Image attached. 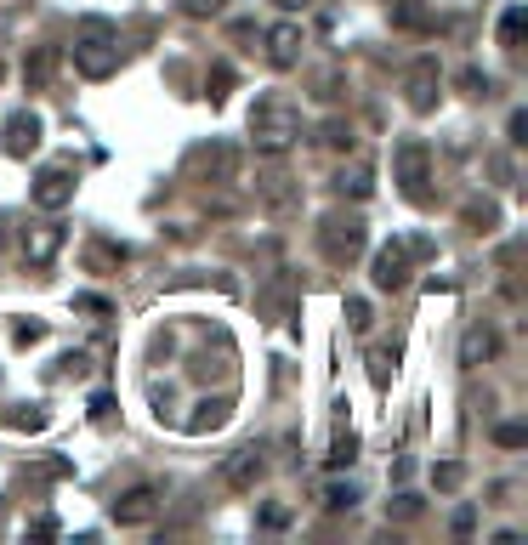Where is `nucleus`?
<instances>
[{
    "mask_svg": "<svg viewBox=\"0 0 528 545\" xmlns=\"http://www.w3.org/2000/svg\"><path fill=\"white\" fill-rule=\"evenodd\" d=\"M250 142H256V154H267V159L290 154L301 142V108L290 103L284 91L256 97V108H250Z\"/></svg>",
    "mask_w": 528,
    "mask_h": 545,
    "instance_id": "nucleus-1",
    "label": "nucleus"
},
{
    "mask_svg": "<svg viewBox=\"0 0 528 545\" xmlns=\"http://www.w3.org/2000/svg\"><path fill=\"white\" fill-rule=\"evenodd\" d=\"M74 69L86 80H108L120 69V35H114L108 18H80V29H74Z\"/></svg>",
    "mask_w": 528,
    "mask_h": 545,
    "instance_id": "nucleus-2",
    "label": "nucleus"
},
{
    "mask_svg": "<svg viewBox=\"0 0 528 545\" xmlns=\"http://www.w3.org/2000/svg\"><path fill=\"white\" fill-rule=\"evenodd\" d=\"M392 182L404 188L409 205H426L432 199V148L421 137H404L398 154H392Z\"/></svg>",
    "mask_w": 528,
    "mask_h": 545,
    "instance_id": "nucleus-3",
    "label": "nucleus"
},
{
    "mask_svg": "<svg viewBox=\"0 0 528 545\" xmlns=\"http://www.w3.org/2000/svg\"><path fill=\"white\" fill-rule=\"evenodd\" d=\"M415 256H426V239H387V245L375 250V262H370L375 290H404Z\"/></svg>",
    "mask_w": 528,
    "mask_h": 545,
    "instance_id": "nucleus-4",
    "label": "nucleus"
},
{
    "mask_svg": "<svg viewBox=\"0 0 528 545\" xmlns=\"http://www.w3.org/2000/svg\"><path fill=\"white\" fill-rule=\"evenodd\" d=\"M318 245H324V256H330L335 267L352 262V256L364 250V222H358V216H330V222L318 228Z\"/></svg>",
    "mask_w": 528,
    "mask_h": 545,
    "instance_id": "nucleus-5",
    "label": "nucleus"
},
{
    "mask_svg": "<svg viewBox=\"0 0 528 545\" xmlns=\"http://www.w3.org/2000/svg\"><path fill=\"white\" fill-rule=\"evenodd\" d=\"M63 239H69V228L57 222V211H46V222H35L29 239H23V262L29 267H52L57 250H63Z\"/></svg>",
    "mask_w": 528,
    "mask_h": 545,
    "instance_id": "nucleus-6",
    "label": "nucleus"
},
{
    "mask_svg": "<svg viewBox=\"0 0 528 545\" xmlns=\"http://www.w3.org/2000/svg\"><path fill=\"white\" fill-rule=\"evenodd\" d=\"M35 205L40 211H69L74 205V171L69 165H46L35 176Z\"/></svg>",
    "mask_w": 528,
    "mask_h": 545,
    "instance_id": "nucleus-7",
    "label": "nucleus"
},
{
    "mask_svg": "<svg viewBox=\"0 0 528 545\" xmlns=\"http://www.w3.org/2000/svg\"><path fill=\"white\" fill-rule=\"evenodd\" d=\"M438 63H432V57H421V63H415V69L404 74V103L415 108V114H432V108H438Z\"/></svg>",
    "mask_w": 528,
    "mask_h": 545,
    "instance_id": "nucleus-8",
    "label": "nucleus"
},
{
    "mask_svg": "<svg viewBox=\"0 0 528 545\" xmlns=\"http://www.w3.org/2000/svg\"><path fill=\"white\" fill-rule=\"evenodd\" d=\"M301 46H307L301 23H273V29H267V57H273V69H296Z\"/></svg>",
    "mask_w": 528,
    "mask_h": 545,
    "instance_id": "nucleus-9",
    "label": "nucleus"
},
{
    "mask_svg": "<svg viewBox=\"0 0 528 545\" xmlns=\"http://www.w3.org/2000/svg\"><path fill=\"white\" fill-rule=\"evenodd\" d=\"M40 148V114L18 108V114H6V154L12 159H29Z\"/></svg>",
    "mask_w": 528,
    "mask_h": 545,
    "instance_id": "nucleus-10",
    "label": "nucleus"
},
{
    "mask_svg": "<svg viewBox=\"0 0 528 545\" xmlns=\"http://www.w3.org/2000/svg\"><path fill=\"white\" fill-rule=\"evenodd\" d=\"M262 472H267L262 449H239V455H228V466H222V483H228V489H256Z\"/></svg>",
    "mask_w": 528,
    "mask_h": 545,
    "instance_id": "nucleus-11",
    "label": "nucleus"
},
{
    "mask_svg": "<svg viewBox=\"0 0 528 545\" xmlns=\"http://www.w3.org/2000/svg\"><path fill=\"white\" fill-rule=\"evenodd\" d=\"M154 489H131V494H120L114 500V523L120 528H142V523H154Z\"/></svg>",
    "mask_w": 528,
    "mask_h": 545,
    "instance_id": "nucleus-12",
    "label": "nucleus"
},
{
    "mask_svg": "<svg viewBox=\"0 0 528 545\" xmlns=\"http://www.w3.org/2000/svg\"><path fill=\"white\" fill-rule=\"evenodd\" d=\"M494 358V335L483 330V324H472V330H466V341H460V364H466V370H477V364H489Z\"/></svg>",
    "mask_w": 528,
    "mask_h": 545,
    "instance_id": "nucleus-13",
    "label": "nucleus"
},
{
    "mask_svg": "<svg viewBox=\"0 0 528 545\" xmlns=\"http://www.w3.org/2000/svg\"><path fill=\"white\" fill-rule=\"evenodd\" d=\"M256 194L267 199V211H290V205H296V188H290V176H256Z\"/></svg>",
    "mask_w": 528,
    "mask_h": 545,
    "instance_id": "nucleus-14",
    "label": "nucleus"
},
{
    "mask_svg": "<svg viewBox=\"0 0 528 545\" xmlns=\"http://www.w3.org/2000/svg\"><path fill=\"white\" fill-rule=\"evenodd\" d=\"M199 165H205V176H211V182H233L239 154H233V148H205V154H199Z\"/></svg>",
    "mask_w": 528,
    "mask_h": 545,
    "instance_id": "nucleus-15",
    "label": "nucleus"
},
{
    "mask_svg": "<svg viewBox=\"0 0 528 545\" xmlns=\"http://www.w3.org/2000/svg\"><path fill=\"white\" fill-rule=\"evenodd\" d=\"M228 421V398H211V404H199V415H188V432H216V426Z\"/></svg>",
    "mask_w": 528,
    "mask_h": 545,
    "instance_id": "nucleus-16",
    "label": "nucleus"
},
{
    "mask_svg": "<svg viewBox=\"0 0 528 545\" xmlns=\"http://www.w3.org/2000/svg\"><path fill=\"white\" fill-rule=\"evenodd\" d=\"M52 69H57V52H52V46H40V52L35 57H29V63H23V80H29V86H46V80H52Z\"/></svg>",
    "mask_w": 528,
    "mask_h": 545,
    "instance_id": "nucleus-17",
    "label": "nucleus"
},
{
    "mask_svg": "<svg viewBox=\"0 0 528 545\" xmlns=\"http://www.w3.org/2000/svg\"><path fill=\"white\" fill-rule=\"evenodd\" d=\"M335 188H341V194H352V199H364L375 188V171H370V165H352V171L335 176Z\"/></svg>",
    "mask_w": 528,
    "mask_h": 545,
    "instance_id": "nucleus-18",
    "label": "nucleus"
},
{
    "mask_svg": "<svg viewBox=\"0 0 528 545\" xmlns=\"http://www.w3.org/2000/svg\"><path fill=\"white\" fill-rule=\"evenodd\" d=\"M523 29H528V12H523V6H511L506 18H500V46H506V52H517Z\"/></svg>",
    "mask_w": 528,
    "mask_h": 545,
    "instance_id": "nucleus-19",
    "label": "nucleus"
},
{
    "mask_svg": "<svg viewBox=\"0 0 528 545\" xmlns=\"http://www.w3.org/2000/svg\"><path fill=\"white\" fill-rule=\"evenodd\" d=\"M392 23H398V29H426V6L421 0H398V6H392Z\"/></svg>",
    "mask_w": 528,
    "mask_h": 545,
    "instance_id": "nucleus-20",
    "label": "nucleus"
},
{
    "mask_svg": "<svg viewBox=\"0 0 528 545\" xmlns=\"http://www.w3.org/2000/svg\"><path fill=\"white\" fill-rule=\"evenodd\" d=\"M324 506L330 511H352L358 506V489H352V483H330V489H324Z\"/></svg>",
    "mask_w": 528,
    "mask_h": 545,
    "instance_id": "nucleus-21",
    "label": "nucleus"
},
{
    "mask_svg": "<svg viewBox=\"0 0 528 545\" xmlns=\"http://www.w3.org/2000/svg\"><path fill=\"white\" fill-rule=\"evenodd\" d=\"M324 142H330V148H352L358 137H352V125H347V120H324Z\"/></svg>",
    "mask_w": 528,
    "mask_h": 545,
    "instance_id": "nucleus-22",
    "label": "nucleus"
},
{
    "mask_svg": "<svg viewBox=\"0 0 528 545\" xmlns=\"http://www.w3.org/2000/svg\"><path fill=\"white\" fill-rule=\"evenodd\" d=\"M347 324H352L358 335L370 330V301H364V296H352V301H347Z\"/></svg>",
    "mask_w": 528,
    "mask_h": 545,
    "instance_id": "nucleus-23",
    "label": "nucleus"
},
{
    "mask_svg": "<svg viewBox=\"0 0 528 545\" xmlns=\"http://www.w3.org/2000/svg\"><path fill=\"white\" fill-rule=\"evenodd\" d=\"M352 449H358V438H352V432H341V438H335V449H330V466H352Z\"/></svg>",
    "mask_w": 528,
    "mask_h": 545,
    "instance_id": "nucleus-24",
    "label": "nucleus"
},
{
    "mask_svg": "<svg viewBox=\"0 0 528 545\" xmlns=\"http://www.w3.org/2000/svg\"><path fill=\"white\" fill-rule=\"evenodd\" d=\"M387 375H392V352H370V381L387 387Z\"/></svg>",
    "mask_w": 528,
    "mask_h": 545,
    "instance_id": "nucleus-25",
    "label": "nucleus"
},
{
    "mask_svg": "<svg viewBox=\"0 0 528 545\" xmlns=\"http://www.w3.org/2000/svg\"><path fill=\"white\" fill-rule=\"evenodd\" d=\"M228 86H233V69H228V63H216V69H211V97H216V103L228 97Z\"/></svg>",
    "mask_w": 528,
    "mask_h": 545,
    "instance_id": "nucleus-26",
    "label": "nucleus"
},
{
    "mask_svg": "<svg viewBox=\"0 0 528 545\" xmlns=\"http://www.w3.org/2000/svg\"><path fill=\"white\" fill-rule=\"evenodd\" d=\"M438 489H460V477H466V466H455V460H449V466H438Z\"/></svg>",
    "mask_w": 528,
    "mask_h": 545,
    "instance_id": "nucleus-27",
    "label": "nucleus"
},
{
    "mask_svg": "<svg viewBox=\"0 0 528 545\" xmlns=\"http://www.w3.org/2000/svg\"><path fill=\"white\" fill-rule=\"evenodd\" d=\"M460 86L472 91V97H489V80H483L477 69H466V74H460Z\"/></svg>",
    "mask_w": 528,
    "mask_h": 545,
    "instance_id": "nucleus-28",
    "label": "nucleus"
},
{
    "mask_svg": "<svg viewBox=\"0 0 528 545\" xmlns=\"http://www.w3.org/2000/svg\"><path fill=\"white\" fill-rule=\"evenodd\" d=\"M494 438L506 443V449H523V443H528V432H523V426H500V432H494Z\"/></svg>",
    "mask_w": 528,
    "mask_h": 545,
    "instance_id": "nucleus-29",
    "label": "nucleus"
},
{
    "mask_svg": "<svg viewBox=\"0 0 528 545\" xmlns=\"http://www.w3.org/2000/svg\"><path fill=\"white\" fill-rule=\"evenodd\" d=\"M188 12H194V18H216V12H222V0H188Z\"/></svg>",
    "mask_w": 528,
    "mask_h": 545,
    "instance_id": "nucleus-30",
    "label": "nucleus"
},
{
    "mask_svg": "<svg viewBox=\"0 0 528 545\" xmlns=\"http://www.w3.org/2000/svg\"><path fill=\"white\" fill-rule=\"evenodd\" d=\"M262 523H267V528H284V523H290V511H284V506H267Z\"/></svg>",
    "mask_w": 528,
    "mask_h": 545,
    "instance_id": "nucleus-31",
    "label": "nucleus"
},
{
    "mask_svg": "<svg viewBox=\"0 0 528 545\" xmlns=\"http://www.w3.org/2000/svg\"><path fill=\"white\" fill-rule=\"evenodd\" d=\"M74 307H80V313H108V301H103V296H80Z\"/></svg>",
    "mask_w": 528,
    "mask_h": 545,
    "instance_id": "nucleus-32",
    "label": "nucleus"
},
{
    "mask_svg": "<svg viewBox=\"0 0 528 545\" xmlns=\"http://www.w3.org/2000/svg\"><path fill=\"white\" fill-rule=\"evenodd\" d=\"M279 6H307V0H279Z\"/></svg>",
    "mask_w": 528,
    "mask_h": 545,
    "instance_id": "nucleus-33",
    "label": "nucleus"
},
{
    "mask_svg": "<svg viewBox=\"0 0 528 545\" xmlns=\"http://www.w3.org/2000/svg\"><path fill=\"white\" fill-rule=\"evenodd\" d=\"M0 245H6V222H0Z\"/></svg>",
    "mask_w": 528,
    "mask_h": 545,
    "instance_id": "nucleus-34",
    "label": "nucleus"
},
{
    "mask_svg": "<svg viewBox=\"0 0 528 545\" xmlns=\"http://www.w3.org/2000/svg\"><path fill=\"white\" fill-rule=\"evenodd\" d=\"M0 74H6V69H0Z\"/></svg>",
    "mask_w": 528,
    "mask_h": 545,
    "instance_id": "nucleus-35",
    "label": "nucleus"
}]
</instances>
